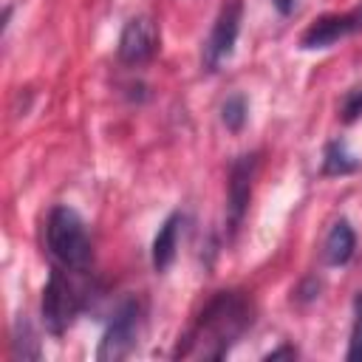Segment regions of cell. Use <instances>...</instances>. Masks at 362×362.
<instances>
[{"instance_id": "obj_3", "label": "cell", "mask_w": 362, "mask_h": 362, "mask_svg": "<svg viewBox=\"0 0 362 362\" xmlns=\"http://www.w3.org/2000/svg\"><path fill=\"white\" fill-rule=\"evenodd\" d=\"M76 274H82V272L54 266L45 280L40 311H42V325L51 337H62L88 303V288L76 280Z\"/></svg>"}, {"instance_id": "obj_14", "label": "cell", "mask_w": 362, "mask_h": 362, "mask_svg": "<svg viewBox=\"0 0 362 362\" xmlns=\"http://www.w3.org/2000/svg\"><path fill=\"white\" fill-rule=\"evenodd\" d=\"M348 362H362V291L354 297V322H351V339L345 351Z\"/></svg>"}, {"instance_id": "obj_16", "label": "cell", "mask_w": 362, "mask_h": 362, "mask_svg": "<svg viewBox=\"0 0 362 362\" xmlns=\"http://www.w3.org/2000/svg\"><path fill=\"white\" fill-rule=\"evenodd\" d=\"M317 294H320V280H317V277H308V280H303V283L297 286L294 300H297V303H311V300H317Z\"/></svg>"}, {"instance_id": "obj_13", "label": "cell", "mask_w": 362, "mask_h": 362, "mask_svg": "<svg viewBox=\"0 0 362 362\" xmlns=\"http://www.w3.org/2000/svg\"><path fill=\"white\" fill-rule=\"evenodd\" d=\"M246 119H249V102H246V96L243 93H229L223 99V105H221V122H223V127L232 130V133H240L243 124H246Z\"/></svg>"}, {"instance_id": "obj_11", "label": "cell", "mask_w": 362, "mask_h": 362, "mask_svg": "<svg viewBox=\"0 0 362 362\" xmlns=\"http://www.w3.org/2000/svg\"><path fill=\"white\" fill-rule=\"evenodd\" d=\"M359 170V158L345 147V141H328L322 150V173L325 175H348Z\"/></svg>"}, {"instance_id": "obj_15", "label": "cell", "mask_w": 362, "mask_h": 362, "mask_svg": "<svg viewBox=\"0 0 362 362\" xmlns=\"http://www.w3.org/2000/svg\"><path fill=\"white\" fill-rule=\"evenodd\" d=\"M362 116V88H351L345 96H342V105H339V119L345 124L356 122Z\"/></svg>"}, {"instance_id": "obj_17", "label": "cell", "mask_w": 362, "mask_h": 362, "mask_svg": "<svg viewBox=\"0 0 362 362\" xmlns=\"http://www.w3.org/2000/svg\"><path fill=\"white\" fill-rule=\"evenodd\" d=\"M297 356H300V351H297L294 345H280V348L269 351L263 359H266V362H274V359H297Z\"/></svg>"}, {"instance_id": "obj_4", "label": "cell", "mask_w": 362, "mask_h": 362, "mask_svg": "<svg viewBox=\"0 0 362 362\" xmlns=\"http://www.w3.org/2000/svg\"><path fill=\"white\" fill-rule=\"evenodd\" d=\"M141 325H144V303L136 294H130L113 308L107 328L99 339L96 359L99 362H119V359L130 356L139 345Z\"/></svg>"}, {"instance_id": "obj_12", "label": "cell", "mask_w": 362, "mask_h": 362, "mask_svg": "<svg viewBox=\"0 0 362 362\" xmlns=\"http://www.w3.org/2000/svg\"><path fill=\"white\" fill-rule=\"evenodd\" d=\"M11 356L14 359H40L42 351H40V339L31 328V322L25 317H17L14 322V331H11Z\"/></svg>"}, {"instance_id": "obj_7", "label": "cell", "mask_w": 362, "mask_h": 362, "mask_svg": "<svg viewBox=\"0 0 362 362\" xmlns=\"http://www.w3.org/2000/svg\"><path fill=\"white\" fill-rule=\"evenodd\" d=\"M158 51V25L153 17L139 14L130 17L119 34V45H116V57L124 65H141L147 59H153V54Z\"/></svg>"}, {"instance_id": "obj_1", "label": "cell", "mask_w": 362, "mask_h": 362, "mask_svg": "<svg viewBox=\"0 0 362 362\" xmlns=\"http://www.w3.org/2000/svg\"><path fill=\"white\" fill-rule=\"evenodd\" d=\"M255 303L246 291H218L175 345V359H223L252 328Z\"/></svg>"}, {"instance_id": "obj_6", "label": "cell", "mask_w": 362, "mask_h": 362, "mask_svg": "<svg viewBox=\"0 0 362 362\" xmlns=\"http://www.w3.org/2000/svg\"><path fill=\"white\" fill-rule=\"evenodd\" d=\"M255 173H257L255 153H243L229 164V181H226V229H229V235H235L246 218Z\"/></svg>"}, {"instance_id": "obj_2", "label": "cell", "mask_w": 362, "mask_h": 362, "mask_svg": "<svg viewBox=\"0 0 362 362\" xmlns=\"http://www.w3.org/2000/svg\"><path fill=\"white\" fill-rule=\"evenodd\" d=\"M45 249L57 260V266H65L74 272H88V266L93 260V243H90L88 226L76 209L59 204L48 212Z\"/></svg>"}, {"instance_id": "obj_9", "label": "cell", "mask_w": 362, "mask_h": 362, "mask_svg": "<svg viewBox=\"0 0 362 362\" xmlns=\"http://www.w3.org/2000/svg\"><path fill=\"white\" fill-rule=\"evenodd\" d=\"M181 226H184V215L181 212H170L164 218V223L158 226V232L153 238V249H150V260H153V269L156 272H167L173 266Z\"/></svg>"}, {"instance_id": "obj_5", "label": "cell", "mask_w": 362, "mask_h": 362, "mask_svg": "<svg viewBox=\"0 0 362 362\" xmlns=\"http://www.w3.org/2000/svg\"><path fill=\"white\" fill-rule=\"evenodd\" d=\"M240 20H243V3L240 0H229L221 6L209 37L204 42V68L206 71H218L235 51L238 34H240Z\"/></svg>"}, {"instance_id": "obj_8", "label": "cell", "mask_w": 362, "mask_h": 362, "mask_svg": "<svg viewBox=\"0 0 362 362\" xmlns=\"http://www.w3.org/2000/svg\"><path fill=\"white\" fill-rule=\"evenodd\" d=\"M362 31V3L351 11H342V14H322L317 17L303 34H300V45L305 51H314V48H328L351 34Z\"/></svg>"}, {"instance_id": "obj_10", "label": "cell", "mask_w": 362, "mask_h": 362, "mask_svg": "<svg viewBox=\"0 0 362 362\" xmlns=\"http://www.w3.org/2000/svg\"><path fill=\"white\" fill-rule=\"evenodd\" d=\"M354 252H356V232L345 218H339L325 235L322 257L328 266H345L354 257Z\"/></svg>"}, {"instance_id": "obj_18", "label": "cell", "mask_w": 362, "mask_h": 362, "mask_svg": "<svg viewBox=\"0 0 362 362\" xmlns=\"http://www.w3.org/2000/svg\"><path fill=\"white\" fill-rule=\"evenodd\" d=\"M272 6L277 8V14H283V17H288V14L294 11V6H297V0H272Z\"/></svg>"}]
</instances>
